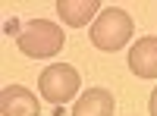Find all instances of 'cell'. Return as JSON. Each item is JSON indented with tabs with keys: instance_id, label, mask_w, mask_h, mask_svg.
I'll list each match as a JSON object with an SVG mask.
<instances>
[{
	"instance_id": "cell-1",
	"label": "cell",
	"mask_w": 157,
	"mask_h": 116,
	"mask_svg": "<svg viewBox=\"0 0 157 116\" xmlns=\"http://www.w3.org/2000/svg\"><path fill=\"white\" fill-rule=\"evenodd\" d=\"M3 32L16 41V47L22 50L25 57L32 60H47V57H57L66 38H63V28L50 19H10L3 25Z\"/></svg>"
},
{
	"instance_id": "cell-2",
	"label": "cell",
	"mask_w": 157,
	"mask_h": 116,
	"mask_svg": "<svg viewBox=\"0 0 157 116\" xmlns=\"http://www.w3.org/2000/svg\"><path fill=\"white\" fill-rule=\"evenodd\" d=\"M129 38H132V16L116 6L101 9V16L91 25V41H94L98 50H120Z\"/></svg>"
},
{
	"instance_id": "cell-3",
	"label": "cell",
	"mask_w": 157,
	"mask_h": 116,
	"mask_svg": "<svg viewBox=\"0 0 157 116\" xmlns=\"http://www.w3.org/2000/svg\"><path fill=\"white\" fill-rule=\"evenodd\" d=\"M78 72L75 66H66V63H57V66H47L38 79V91L44 94V100H50L54 107H63L66 100L75 97L78 91Z\"/></svg>"
},
{
	"instance_id": "cell-4",
	"label": "cell",
	"mask_w": 157,
	"mask_h": 116,
	"mask_svg": "<svg viewBox=\"0 0 157 116\" xmlns=\"http://www.w3.org/2000/svg\"><path fill=\"white\" fill-rule=\"evenodd\" d=\"M0 113L3 116H38V100L29 88L6 85L0 91Z\"/></svg>"
},
{
	"instance_id": "cell-5",
	"label": "cell",
	"mask_w": 157,
	"mask_h": 116,
	"mask_svg": "<svg viewBox=\"0 0 157 116\" xmlns=\"http://www.w3.org/2000/svg\"><path fill=\"white\" fill-rule=\"evenodd\" d=\"M129 69H132L138 79H157V38L154 35H148V38H141V41L132 44Z\"/></svg>"
},
{
	"instance_id": "cell-6",
	"label": "cell",
	"mask_w": 157,
	"mask_h": 116,
	"mask_svg": "<svg viewBox=\"0 0 157 116\" xmlns=\"http://www.w3.org/2000/svg\"><path fill=\"white\" fill-rule=\"evenodd\" d=\"M72 116H113V94L104 88H88L75 100Z\"/></svg>"
},
{
	"instance_id": "cell-7",
	"label": "cell",
	"mask_w": 157,
	"mask_h": 116,
	"mask_svg": "<svg viewBox=\"0 0 157 116\" xmlns=\"http://www.w3.org/2000/svg\"><path fill=\"white\" fill-rule=\"evenodd\" d=\"M57 13L66 25L82 28L85 22H91V16H101V3L98 0H57Z\"/></svg>"
},
{
	"instance_id": "cell-8",
	"label": "cell",
	"mask_w": 157,
	"mask_h": 116,
	"mask_svg": "<svg viewBox=\"0 0 157 116\" xmlns=\"http://www.w3.org/2000/svg\"><path fill=\"white\" fill-rule=\"evenodd\" d=\"M148 110H151V116H157V88L151 91V104H148Z\"/></svg>"
}]
</instances>
